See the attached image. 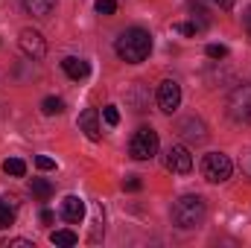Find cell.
I'll return each instance as SVG.
<instances>
[{
	"label": "cell",
	"mask_w": 251,
	"mask_h": 248,
	"mask_svg": "<svg viewBox=\"0 0 251 248\" xmlns=\"http://www.w3.org/2000/svg\"><path fill=\"white\" fill-rule=\"evenodd\" d=\"M167 170L178 173V175H184V173L193 170V155H190L187 146H170L167 149Z\"/></svg>",
	"instance_id": "obj_8"
},
{
	"label": "cell",
	"mask_w": 251,
	"mask_h": 248,
	"mask_svg": "<svg viewBox=\"0 0 251 248\" xmlns=\"http://www.w3.org/2000/svg\"><path fill=\"white\" fill-rule=\"evenodd\" d=\"M178 105H181V85L176 79H164L158 85V108L164 114H173Z\"/></svg>",
	"instance_id": "obj_6"
},
{
	"label": "cell",
	"mask_w": 251,
	"mask_h": 248,
	"mask_svg": "<svg viewBox=\"0 0 251 248\" xmlns=\"http://www.w3.org/2000/svg\"><path fill=\"white\" fill-rule=\"evenodd\" d=\"M24 9L32 18H50L56 12V0H24Z\"/></svg>",
	"instance_id": "obj_13"
},
{
	"label": "cell",
	"mask_w": 251,
	"mask_h": 248,
	"mask_svg": "<svg viewBox=\"0 0 251 248\" xmlns=\"http://www.w3.org/2000/svg\"><path fill=\"white\" fill-rule=\"evenodd\" d=\"M35 167H38V170H44V173H50V170H56V161H53V158H47V155H38V158H35Z\"/></svg>",
	"instance_id": "obj_23"
},
{
	"label": "cell",
	"mask_w": 251,
	"mask_h": 248,
	"mask_svg": "<svg viewBox=\"0 0 251 248\" xmlns=\"http://www.w3.org/2000/svg\"><path fill=\"white\" fill-rule=\"evenodd\" d=\"M62 70L67 73V76H70V79H76V82H79V79H85V76L91 73V64L85 62V59H76V56H67V59L62 62Z\"/></svg>",
	"instance_id": "obj_11"
},
{
	"label": "cell",
	"mask_w": 251,
	"mask_h": 248,
	"mask_svg": "<svg viewBox=\"0 0 251 248\" xmlns=\"http://www.w3.org/2000/svg\"><path fill=\"white\" fill-rule=\"evenodd\" d=\"M178 131H181L187 140H196V143H201V140L207 137V131H204V123H201L199 117H187L184 123L178 125Z\"/></svg>",
	"instance_id": "obj_12"
},
{
	"label": "cell",
	"mask_w": 251,
	"mask_h": 248,
	"mask_svg": "<svg viewBox=\"0 0 251 248\" xmlns=\"http://www.w3.org/2000/svg\"><path fill=\"white\" fill-rule=\"evenodd\" d=\"M3 173L12 175V178H24V175H26V164H24L21 158H6V161H3Z\"/></svg>",
	"instance_id": "obj_14"
},
{
	"label": "cell",
	"mask_w": 251,
	"mask_h": 248,
	"mask_svg": "<svg viewBox=\"0 0 251 248\" xmlns=\"http://www.w3.org/2000/svg\"><path fill=\"white\" fill-rule=\"evenodd\" d=\"M50 243H53V246H62V248H70V246L79 243V237H76L73 231H53V234H50Z\"/></svg>",
	"instance_id": "obj_17"
},
{
	"label": "cell",
	"mask_w": 251,
	"mask_h": 248,
	"mask_svg": "<svg viewBox=\"0 0 251 248\" xmlns=\"http://www.w3.org/2000/svg\"><path fill=\"white\" fill-rule=\"evenodd\" d=\"M114 50L126 64H140L152 53V35L140 26H131V29L120 32V38L114 41Z\"/></svg>",
	"instance_id": "obj_1"
},
{
	"label": "cell",
	"mask_w": 251,
	"mask_h": 248,
	"mask_svg": "<svg viewBox=\"0 0 251 248\" xmlns=\"http://www.w3.org/2000/svg\"><path fill=\"white\" fill-rule=\"evenodd\" d=\"M243 24H246V32H249V38H251V6L246 9V15H243Z\"/></svg>",
	"instance_id": "obj_28"
},
{
	"label": "cell",
	"mask_w": 251,
	"mask_h": 248,
	"mask_svg": "<svg viewBox=\"0 0 251 248\" xmlns=\"http://www.w3.org/2000/svg\"><path fill=\"white\" fill-rule=\"evenodd\" d=\"M3 248H35L32 240H24V237H18V240H9V243H3Z\"/></svg>",
	"instance_id": "obj_24"
},
{
	"label": "cell",
	"mask_w": 251,
	"mask_h": 248,
	"mask_svg": "<svg viewBox=\"0 0 251 248\" xmlns=\"http://www.w3.org/2000/svg\"><path fill=\"white\" fill-rule=\"evenodd\" d=\"M97 12L100 15H114L117 12V0H97Z\"/></svg>",
	"instance_id": "obj_22"
},
{
	"label": "cell",
	"mask_w": 251,
	"mask_h": 248,
	"mask_svg": "<svg viewBox=\"0 0 251 248\" xmlns=\"http://www.w3.org/2000/svg\"><path fill=\"white\" fill-rule=\"evenodd\" d=\"M234 3H237V0H210V6H213V9H222V12H231Z\"/></svg>",
	"instance_id": "obj_26"
},
{
	"label": "cell",
	"mask_w": 251,
	"mask_h": 248,
	"mask_svg": "<svg viewBox=\"0 0 251 248\" xmlns=\"http://www.w3.org/2000/svg\"><path fill=\"white\" fill-rule=\"evenodd\" d=\"M53 210H41V225H53Z\"/></svg>",
	"instance_id": "obj_27"
},
{
	"label": "cell",
	"mask_w": 251,
	"mask_h": 248,
	"mask_svg": "<svg viewBox=\"0 0 251 248\" xmlns=\"http://www.w3.org/2000/svg\"><path fill=\"white\" fill-rule=\"evenodd\" d=\"M79 128L88 134V140H102V131H100V111L97 108H85L79 114Z\"/></svg>",
	"instance_id": "obj_9"
},
{
	"label": "cell",
	"mask_w": 251,
	"mask_h": 248,
	"mask_svg": "<svg viewBox=\"0 0 251 248\" xmlns=\"http://www.w3.org/2000/svg\"><path fill=\"white\" fill-rule=\"evenodd\" d=\"M228 114L237 123H251V82L231 91V97H228Z\"/></svg>",
	"instance_id": "obj_5"
},
{
	"label": "cell",
	"mask_w": 251,
	"mask_h": 248,
	"mask_svg": "<svg viewBox=\"0 0 251 248\" xmlns=\"http://www.w3.org/2000/svg\"><path fill=\"white\" fill-rule=\"evenodd\" d=\"M173 225L181 228V231H190V228H199L207 216V204L201 196H181L176 204H173Z\"/></svg>",
	"instance_id": "obj_2"
},
{
	"label": "cell",
	"mask_w": 251,
	"mask_h": 248,
	"mask_svg": "<svg viewBox=\"0 0 251 248\" xmlns=\"http://www.w3.org/2000/svg\"><path fill=\"white\" fill-rule=\"evenodd\" d=\"M158 131L152 125H140L134 134H131V143H128V155L134 161H152L158 155Z\"/></svg>",
	"instance_id": "obj_3"
},
{
	"label": "cell",
	"mask_w": 251,
	"mask_h": 248,
	"mask_svg": "<svg viewBox=\"0 0 251 248\" xmlns=\"http://www.w3.org/2000/svg\"><path fill=\"white\" fill-rule=\"evenodd\" d=\"M15 225V201L12 198H0V228Z\"/></svg>",
	"instance_id": "obj_15"
},
{
	"label": "cell",
	"mask_w": 251,
	"mask_h": 248,
	"mask_svg": "<svg viewBox=\"0 0 251 248\" xmlns=\"http://www.w3.org/2000/svg\"><path fill=\"white\" fill-rule=\"evenodd\" d=\"M173 29L181 32V35H199V32L204 29V24H196V21H178V24H173Z\"/></svg>",
	"instance_id": "obj_18"
},
{
	"label": "cell",
	"mask_w": 251,
	"mask_h": 248,
	"mask_svg": "<svg viewBox=\"0 0 251 248\" xmlns=\"http://www.w3.org/2000/svg\"><path fill=\"white\" fill-rule=\"evenodd\" d=\"M18 47H21L24 56H29V59H44V56H47V41L41 38L38 29H24L21 38H18Z\"/></svg>",
	"instance_id": "obj_7"
},
{
	"label": "cell",
	"mask_w": 251,
	"mask_h": 248,
	"mask_svg": "<svg viewBox=\"0 0 251 248\" xmlns=\"http://www.w3.org/2000/svg\"><path fill=\"white\" fill-rule=\"evenodd\" d=\"M41 111H44L47 117H53V114H62V111H64V102L59 99V97H47V99L41 102Z\"/></svg>",
	"instance_id": "obj_19"
},
{
	"label": "cell",
	"mask_w": 251,
	"mask_h": 248,
	"mask_svg": "<svg viewBox=\"0 0 251 248\" xmlns=\"http://www.w3.org/2000/svg\"><path fill=\"white\" fill-rule=\"evenodd\" d=\"M231 173H234V164H231V158L225 152H207L201 158V175H204V181L222 184V181L231 178Z\"/></svg>",
	"instance_id": "obj_4"
},
{
	"label": "cell",
	"mask_w": 251,
	"mask_h": 248,
	"mask_svg": "<svg viewBox=\"0 0 251 248\" xmlns=\"http://www.w3.org/2000/svg\"><path fill=\"white\" fill-rule=\"evenodd\" d=\"M243 167H246V173L251 175V155H246V161H243Z\"/></svg>",
	"instance_id": "obj_29"
},
{
	"label": "cell",
	"mask_w": 251,
	"mask_h": 248,
	"mask_svg": "<svg viewBox=\"0 0 251 248\" xmlns=\"http://www.w3.org/2000/svg\"><path fill=\"white\" fill-rule=\"evenodd\" d=\"M62 216L70 222V225H79L85 219V201L79 196H64L62 201Z\"/></svg>",
	"instance_id": "obj_10"
},
{
	"label": "cell",
	"mask_w": 251,
	"mask_h": 248,
	"mask_svg": "<svg viewBox=\"0 0 251 248\" xmlns=\"http://www.w3.org/2000/svg\"><path fill=\"white\" fill-rule=\"evenodd\" d=\"M140 187H143V181H140L137 175H128V178L123 181V190H128V193H137Z\"/></svg>",
	"instance_id": "obj_25"
},
{
	"label": "cell",
	"mask_w": 251,
	"mask_h": 248,
	"mask_svg": "<svg viewBox=\"0 0 251 248\" xmlns=\"http://www.w3.org/2000/svg\"><path fill=\"white\" fill-rule=\"evenodd\" d=\"M29 190H32V196H38L41 201H47V198L53 196V184H50L47 178H32V184H29Z\"/></svg>",
	"instance_id": "obj_16"
},
{
	"label": "cell",
	"mask_w": 251,
	"mask_h": 248,
	"mask_svg": "<svg viewBox=\"0 0 251 248\" xmlns=\"http://www.w3.org/2000/svg\"><path fill=\"white\" fill-rule=\"evenodd\" d=\"M204 53H207V59H225L228 56V47L225 44H207Z\"/></svg>",
	"instance_id": "obj_20"
},
{
	"label": "cell",
	"mask_w": 251,
	"mask_h": 248,
	"mask_svg": "<svg viewBox=\"0 0 251 248\" xmlns=\"http://www.w3.org/2000/svg\"><path fill=\"white\" fill-rule=\"evenodd\" d=\"M102 117H105V123L108 125H117L120 123V111H117V105H105V108H102Z\"/></svg>",
	"instance_id": "obj_21"
}]
</instances>
